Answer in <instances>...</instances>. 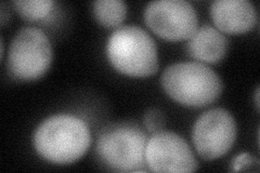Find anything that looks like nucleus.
Segmentation results:
<instances>
[{
  "mask_svg": "<svg viewBox=\"0 0 260 173\" xmlns=\"http://www.w3.org/2000/svg\"><path fill=\"white\" fill-rule=\"evenodd\" d=\"M32 142L37 153L48 161L71 163L86 153L91 135L84 120L73 115L60 114L40 123Z\"/></svg>",
  "mask_w": 260,
  "mask_h": 173,
  "instance_id": "nucleus-1",
  "label": "nucleus"
},
{
  "mask_svg": "<svg viewBox=\"0 0 260 173\" xmlns=\"http://www.w3.org/2000/svg\"><path fill=\"white\" fill-rule=\"evenodd\" d=\"M144 20L156 35L167 40L192 37L198 29L194 7L185 0H156L145 7Z\"/></svg>",
  "mask_w": 260,
  "mask_h": 173,
  "instance_id": "nucleus-6",
  "label": "nucleus"
},
{
  "mask_svg": "<svg viewBox=\"0 0 260 173\" xmlns=\"http://www.w3.org/2000/svg\"><path fill=\"white\" fill-rule=\"evenodd\" d=\"M145 161L154 172H192L198 162L185 140L173 132L158 131L146 143Z\"/></svg>",
  "mask_w": 260,
  "mask_h": 173,
  "instance_id": "nucleus-8",
  "label": "nucleus"
},
{
  "mask_svg": "<svg viewBox=\"0 0 260 173\" xmlns=\"http://www.w3.org/2000/svg\"><path fill=\"white\" fill-rule=\"evenodd\" d=\"M217 28L229 34L245 32L257 22V12L248 0H216L210 7Z\"/></svg>",
  "mask_w": 260,
  "mask_h": 173,
  "instance_id": "nucleus-9",
  "label": "nucleus"
},
{
  "mask_svg": "<svg viewBox=\"0 0 260 173\" xmlns=\"http://www.w3.org/2000/svg\"><path fill=\"white\" fill-rule=\"evenodd\" d=\"M148 137L133 123L115 125L101 133L96 142L100 159L116 171H141L145 164Z\"/></svg>",
  "mask_w": 260,
  "mask_h": 173,
  "instance_id": "nucleus-4",
  "label": "nucleus"
},
{
  "mask_svg": "<svg viewBox=\"0 0 260 173\" xmlns=\"http://www.w3.org/2000/svg\"><path fill=\"white\" fill-rule=\"evenodd\" d=\"M54 3L52 0H15L13 6L18 12L29 21L45 18L51 11Z\"/></svg>",
  "mask_w": 260,
  "mask_h": 173,
  "instance_id": "nucleus-12",
  "label": "nucleus"
},
{
  "mask_svg": "<svg viewBox=\"0 0 260 173\" xmlns=\"http://www.w3.org/2000/svg\"><path fill=\"white\" fill-rule=\"evenodd\" d=\"M259 162L253 156L244 153L238 155L237 157L233 158L231 162L232 171H241V170H258Z\"/></svg>",
  "mask_w": 260,
  "mask_h": 173,
  "instance_id": "nucleus-14",
  "label": "nucleus"
},
{
  "mask_svg": "<svg viewBox=\"0 0 260 173\" xmlns=\"http://www.w3.org/2000/svg\"><path fill=\"white\" fill-rule=\"evenodd\" d=\"M93 14L102 25L115 27L125 20L127 6L123 0H96L93 3Z\"/></svg>",
  "mask_w": 260,
  "mask_h": 173,
  "instance_id": "nucleus-11",
  "label": "nucleus"
},
{
  "mask_svg": "<svg viewBox=\"0 0 260 173\" xmlns=\"http://www.w3.org/2000/svg\"><path fill=\"white\" fill-rule=\"evenodd\" d=\"M52 61L50 40L37 27H24L11 41L7 67L19 80H34L43 76Z\"/></svg>",
  "mask_w": 260,
  "mask_h": 173,
  "instance_id": "nucleus-5",
  "label": "nucleus"
},
{
  "mask_svg": "<svg viewBox=\"0 0 260 173\" xmlns=\"http://www.w3.org/2000/svg\"><path fill=\"white\" fill-rule=\"evenodd\" d=\"M107 53L113 66L128 76L145 77L158 70L156 45L139 26L117 28L108 41Z\"/></svg>",
  "mask_w": 260,
  "mask_h": 173,
  "instance_id": "nucleus-3",
  "label": "nucleus"
},
{
  "mask_svg": "<svg viewBox=\"0 0 260 173\" xmlns=\"http://www.w3.org/2000/svg\"><path fill=\"white\" fill-rule=\"evenodd\" d=\"M160 80L166 93L186 106H206L216 101L222 91L219 76L200 62L170 65L162 72Z\"/></svg>",
  "mask_w": 260,
  "mask_h": 173,
  "instance_id": "nucleus-2",
  "label": "nucleus"
},
{
  "mask_svg": "<svg viewBox=\"0 0 260 173\" xmlns=\"http://www.w3.org/2000/svg\"><path fill=\"white\" fill-rule=\"evenodd\" d=\"M237 136V122L223 109L209 110L193 127L192 139L203 159L213 160L230 151Z\"/></svg>",
  "mask_w": 260,
  "mask_h": 173,
  "instance_id": "nucleus-7",
  "label": "nucleus"
},
{
  "mask_svg": "<svg viewBox=\"0 0 260 173\" xmlns=\"http://www.w3.org/2000/svg\"><path fill=\"white\" fill-rule=\"evenodd\" d=\"M229 40L222 31L211 25H203L189 38L188 52L199 61L217 63L223 59Z\"/></svg>",
  "mask_w": 260,
  "mask_h": 173,
  "instance_id": "nucleus-10",
  "label": "nucleus"
},
{
  "mask_svg": "<svg viewBox=\"0 0 260 173\" xmlns=\"http://www.w3.org/2000/svg\"><path fill=\"white\" fill-rule=\"evenodd\" d=\"M255 96H256V105H257V107H259V88H257V90H256Z\"/></svg>",
  "mask_w": 260,
  "mask_h": 173,
  "instance_id": "nucleus-15",
  "label": "nucleus"
},
{
  "mask_svg": "<svg viewBox=\"0 0 260 173\" xmlns=\"http://www.w3.org/2000/svg\"><path fill=\"white\" fill-rule=\"evenodd\" d=\"M165 115L158 109H151L144 115V126L151 132H158L165 126Z\"/></svg>",
  "mask_w": 260,
  "mask_h": 173,
  "instance_id": "nucleus-13",
  "label": "nucleus"
}]
</instances>
